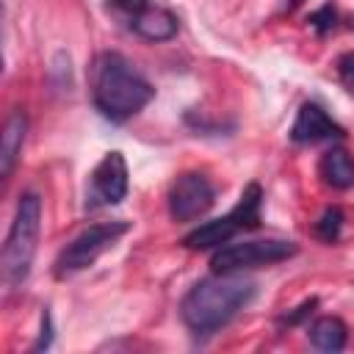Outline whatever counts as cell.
Here are the masks:
<instances>
[{"mask_svg": "<svg viewBox=\"0 0 354 354\" xmlns=\"http://www.w3.org/2000/svg\"><path fill=\"white\" fill-rule=\"evenodd\" d=\"M39 230H41V196L36 191H25L17 202L0 254V274L8 290L19 288L28 279L39 246Z\"/></svg>", "mask_w": 354, "mask_h": 354, "instance_id": "3", "label": "cell"}, {"mask_svg": "<svg viewBox=\"0 0 354 354\" xmlns=\"http://www.w3.org/2000/svg\"><path fill=\"white\" fill-rule=\"evenodd\" d=\"M130 232V221L116 218V221H100L86 227L83 232H77L55 257L53 263V274L55 279H69L86 268H91L108 249L116 246V241L122 235Z\"/></svg>", "mask_w": 354, "mask_h": 354, "instance_id": "5", "label": "cell"}, {"mask_svg": "<svg viewBox=\"0 0 354 354\" xmlns=\"http://www.w3.org/2000/svg\"><path fill=\"white\" fill-rule=\"evenodd\" d=\"M348 340V326L337 315H321L310 324V343L321 351H343Z\"/></svg>", "mask_w": 354, "mask_h": 354, "instance_id": "13", "label": "cell"}, {"mask_svg": "<svg viewBox=\"0 0 354 354\" xmlns=\"http://www.w3.org/2000/svg\"><path fill=\"white\" fill-rule=\"evenodd\" d=\"M337 75L343 80V86L348 91H354V53H346L340 61H337Z\"/></svg>", "mask_w": 354, "mask_h": 354, "instance_id": "16", "label": "cell"}, {"mask_svg": "<svg viewBox=\"0 0 354 354\" xmlns=\"http://www.w3.org/2000/svg\"><path fill=\"white\" fill-rule=\"evenodd\" d=\"M301 0H285V8H296Z\"/></svg>", "mask_w": 354, "mask_h": 354, "instance_id": "20", "label": "cell"}, {"mask_svg": "<svg viewBox=\"0 0 354 354\" xmlns=\"http://www.w3.org/2000/svg\"><path fill=\"white\" fill-rule=\"evenodd\" d=\"M329 138H343V127L318 102H301L290 124V141L315 144V141H329Z\"/></svg>", "mask_w": 354, "mask_h": 354, "instance_id": "9", "label": "cell"}, {"mask_svg": "<svg viewBox=\"0 0 354 354\" xmlns=\"http://www.w3.org/2000/svg\"><path fill=\"white\" fill-rule=\"evenodd\" d=\"M133 30L147 41H169L177 36V17L166 8L147 6L138 14H133Z\"/></svg>", "mask_w": 354, "mask_h": 354, "instance_id": "11", "label": "cell"}, {"mask_svg": "<svg viewBox=\"0 0 354 354\" xmlns=\"http://www.w3.org/2000/svg\"><path fill=\"white\" fill-rule=\"evenodd\" d=\"M88 80H91L94 108L116 124L141 113L155 97V88L149 86V80L122 53H111V50L100 53L91 61Z\"/></svg>", "mask_w": 354, "mask_h": 354, "instance_id": "1", "label": "cell"}, {"mask_svg": "<svg viewBox=\"0 0 354 354\" xmlns=\"http://www.w3.org/2000/svg\"><path fill=\"white\" fill-rule=\"evenodd\" d=\"M166 202H169V216L174 221H196L213 207L216 188L202 171H183L171 183Z\"/></svg>", "mask_w": 354, "mask_h": 354, "instance_id": "8", "label": "cell"}, {"mask_svg": "<svg viewBox=\"0 0 354 354\" xmlns=\"http://www.w3.org/2000/svg\"><path fill=\"white\" fill-rule=\"evenodd\" d=\"M254 296V282L238 274H216L199 279L180 301V318L194 335H213L227 326Z\"/></svg>", "mask_w": 354, "mask_h": 354, "instance_id": "2", "label": "cell"}, {"mask_svg": "<svg viewBox=\"0 0 354 354\" xmlns=\"http://www.w3.org/2000/svg\"><path fill=\"white\" fill-rule=\"evenodd\" d=\"M310 25H313L318 33H329V30L337 25V8H335V6H321L318 11L310 14Z\"/></svg>", "mask_w": 354, "mask_h": 354, "instance_id": "15", "label": "cell"}, {"mask_svg": "<svg viewBox=\"0 0 354 354\" xmlns=\"http://www.w3.org/2000/svg\"><path fill=\"white\" fill-rule=\"evenodd\" d=\"M343 221H346V216H343V210L337 207V205H332V207H326L321 216H318V221H315V235L321 238V241H326V243H335L337 238H340V230H343Z\"/></svg>", "mask_w": 354, "mask_h": 354, "instance_id": "14", "label": "cell"}, {"mask_svg": "<svg viewBox=\"0 0 354 354\" xmlns=\"http://www.w3.org/2000/svg\"><path fill=\"white\" fill-rule=\"evenodd\" d=\"M25 136H28V116L22 108H14L3 124V138H0V174L3 177H11L17 158L22 152Z\"/></svg>", "mask_w": 354, "mask_h": 354, "instance_id": "10", "label": "cell"}, {"mask_svg": "<svg viewBox=\"0 0 354 354\" xmlns=\"http://www.w3.org/2000/svg\"><path fill=\"white\" fill-rule=\"evenodd\" d=\"M113 3H116L122 11H127L130 17H133V14H138L141 8H147V6H149V0H113Z\"/></svg>", "mask_w": 354, "mask_h": 354, "instance_id": "19", "label": "cell"}, {"mask_svg": "<svg viewBox=\"0 0 354 354\" xmlns=\"http://www.w3.org/2000/svg\"><path fill=\"white\" fill-rule=\"evenodd\" d=\"M318 174L335 191L354 188V158H351V152L346 147H329L318 160Z\"/></svg>", "mask_w": 354, "mask_h": 354, "instance_id": "12", "label": "cell"}, {"mask_svg": "<svg viewBox=\"0 0 354 354\" xmlns=\"http://www.w3.org/2000/svg\"><path fill=\"white\" fill-rule=\"evenodd\" d=\"M299 252L296 241L285 238H263V241H241V243H224L213 252L210 268L216 274H241L246 268L274 266Z\"/></svg>", "mask_w": 354, "mask_h": 354, "instance_id": "6", "label": "cell"}, {"mask_svg": "<svg viewBox=\"0 0 354 354\" xmlns=\"http://www.w3.org/2000/svg\"><path fill=\"white\" fill-rule=\"evenodd\" d=\"M50 340H53V318H50V313L44 310V313H41V335H39V340L33 343V351L50 348Z\"/></svg>", "mask_w": 354, "mask_h": 354, "instance_id": "18", "label": "cell"}, {"mask_svg": "<svg viewBox=\"0 0 354 354\" xmlns=\"http://www.w3.org/2000/svg\"><path fill=\"white\" fill-rule=\"evenodd\" d=\"M260 207H263V188H260V183H249L241 191V199H238V205L230 213H224L221 218L205 221L196 230H191L183 238V246L185 249H194V252L218 249V246L230 243L238 232L257 230L260 227V218H263L260 216Z\"/></svg>", "mask_w": 354, "mask_h": 354, "instance_id": "4", "label": "cell"}, {"mask_svg": "<svg viewBox=\"0 0 354 354\" xmlns=\"http://www.w3.org/2000/svg\"><path fill=\"white\" fill-rule=\"evenodd\" d=\"M315 304H318V299H307V301H301V304H299V307H296L293 313H288V315H282V318H279V324H288V326H293V324H299L301 318H307V315L313 313V307H315Z\"/></svg>", "mask_w": 354, "mask_h": 354, "instance_id": "17", "label": "cell"}, {"mask_svg": "<svg viewBox=\"0 0 354 354\" xmlns=\"http://www.w3.org/2000/svg\"><path fill=\"white\" fill-rule=\"evenodd\" d=\"M130 180H127V160L122 152H105L102 160L94 166V171L88 174V185H86V207L97 210V207H108V205H119L127 196Z\"/></svg>", "mask_w": 354, "mask_h": 354, "instance_id": "7", "label": "cell"}]
</instances>
